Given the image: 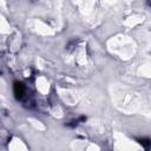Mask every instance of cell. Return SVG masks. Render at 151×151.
I'll list each match as a JSON object with an SVG mask.
<instances>
[{
    "label": "cell",
    "mask_w": 151,
    "mask_h": 151,
    "mask_svg": "<svg viewBox=\"0 0 151 151\" xmlns=\"http://www.w3.org/2000/svg\"><path fill=\"white\" fill-rule=\"evenodd\" d=\"M26 88H25V85L22 83H15L14 84V94L17 98H21L25 93Z\"/></svg>",
    "instance_id": "1"
}]
</instances>
